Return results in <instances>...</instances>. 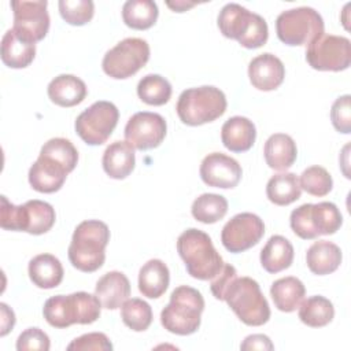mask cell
<instances>
[{
    "instance_id": "cell-1",
    "label": "cell",
    "mask_w": 351,
    "mask_h": 351,
    "mask_svg": "<svg viewBox=\"0 0 351 351\" xmlns=\"http://www.w3.org/2000/svg\"><path fill=\"white\" fill-rule=\"evenodd\" d=\"M110 241L108 226L99 219H86L74 229L69 245L70 263L80 271L99 270L106 261V247Z\"/></svg>"
},
{
    "instance_id": "cell-2",
    "label": "cell",
    "mask_w": 351,
    "mask_h": 351,
    "mask_svg": "<svg viewBox=\"0 0 351 351\" xmlns=\"http://www.w3.org/2000/svg\"><path fill=\"white\" fill-rule=\"evenodd\" d=\"M177 251L188 274L197 280H213L223 267V259L215 250L210 236L195 228L184 230L177 240Z\"/></svg>"
},
{
    "instance_id": "cell-3",
    "label": "cell",
    "mask_w": 351,
    "mask_h": 351,
    "mask_svg": "<svg viewBox=\"0 0 351 351\" xmlns=\"http://www.w3.org/2000/svg\"><path fill=\"white\" fill-rule=\"evenodd\" d=\"M219 32L248 49H255L266 44L269 27L266 21L255 12L248 11L237 3H228L218 14Z\"/></svg>"
},
{
    "instance_id": "cell-4",
    "label": "cell",
    "mask_w": 351,
    "mask_h": 351,
    "mask_svg": "<svg viewBox=\"0 0 351 351\" xmlns=\"http://www.w3.org/2000/svg\"><path fill=\"white\" fill-rule=\"evenodd\" d=\"M204 299L202 293L188 285L177 287L169 304L160 313V322L166 330L180 336L195 333L202 321Z\"/></svg>"
},
{
    "instance_id": "cell-5",
    "label": "cell",
    "mask_w": 351,
    "mask_h": 351,
    "mask_svg": "<svg viewBox=\"0 0 351 351\" xmlns=\"http://www.w3.org/2000/svg\"><path fill=\"white\" fill-rule=\"evenodd\" d=\"M223 302L248 326H261L270 318V307L259 284L251 277H234L223 293Z\"/></svg>"
},
{
    "instance_id": "cell-6",
    "label": "cell",
    "mask_w": 351,
    "mask_h": 351,
    "mask_svg": "<svg viewBox=\"0 0 351 351\" xmlns=\"http://www.w3.org/2000/svg\"><path fill=\"white\" fill-rule=\"evenodd\" d=\"M226 106V96L219 88L203 85L185 89L178 97L176 110L182 123L199 126L223 115Z\"/></svg>"
},
{
    "instance_id": "cell-7",
    "label": "cell",
    "mask_w": 351,
    "mask_h": 351,
    "mask_svg": "<svg viewBox=\"0 0 351 351\" xmlns=\"http://www.w3.org/2000/svg\"><path fill=\"white\" fill-rule=\"evenodd\" d=\"M276 32L287 45H308L324 34V19L311 7L291 8L277 16Z\"/></svg>"
},
{
    "instance_id": "cell-8",
    "label": "cell",
    "mask_w": 351,
    "mask_h": 351,
    "mask_svg": "<svg viewBox=\"0 0 351 351\" xmlns=\"http://www.w3.org/2000/svg\"><path fill=\"white\" fill-rule=\"evenodd\" d=\"M149 59V45L138 37H128L108 49L103 58V71L115 80L134 75Z\"/></svg>"
},
{
    "instance_id": "cell-9",
    "label": "cell",
    "mask_w": 351,
    "mask_h": 351,
    "mask_svg": "<svg viewBox=\"0 0 351 351\" xmlns=\"http://www.w3.org/2000/svg\"><path fill=\"white\" fill-rule=\"evenodd\" d=\"M119 119L117 106L107 100L95 101L75 119L77 134L88 145H100L112 134Z\"/></svg>"
},
{
    "instance_id": "cell-10",
    "label": "cell",
    "mask_w": 351,
    "mask_h": 351,
    "mask_svg": "<svg viewBox=\"0 0 351 351\" xmlns=\"http://www.w3.org/2000/svg\"><path fill=\"white\" fill-rule=\"evenodd\" d=\"M306 60L319 71H341L351 63V43L347 37L322 34L306 49Z\"/></svg>"
},
{
    "instance_id": "cell-11",
    "label": "cell",
    "mask_w": 351,
    "mask_h": 351,
    "mask_svg": "<svg viewBox=\"0 0 351 351\" xmlns=\"http://www.w3.org/2000/svg\"><path fill=\"white\" fill-rule=\"evenodd\" d=\"M265 234L263 221L252 213H240L232 217L221 232L222 245L233 254L256 245Z\"/></svg>"
},
{
    "instance_id": "cell-12",
    "label": "cell",
    "mask_w": 351,
    "mask_h": 351,
    "mask_svg": "<svg viewBox=\"0 0 351 351\" xmlns=\"http://www.w3.org/2000/svg\"><path fill=\"white\" fill-rule=\"evenodd\" d=\"M166 132L167 125L160 114L140 111L129 118L125 126V141L134 149H152L160 145Z\"/></svg>"
},
{
    "instance_id": "cell-13",
    "label": "cell",
    "mask_w": 351,
    "mask_h": 351,
    "mask_svg": "<svg viewBox=\"0 0 351 351\" xmlns=\"http://www.w3.org/2000/svg\"><path fill=\"white\" fill-rule=\"evenodd\" d=\"M48 3L45 0L11 1L14 11L12 29L32 43L41 41L49 30V15L47 11Z\"/></svg>"
},
{
    "instance_id": "cell-14",
    "label": "cell",
    "mask_w": 351,
    "mask_h": 351,
    "mask_svg": "<svg viewBox=\"0 0 351 351\" xmlns=\"http://www.w3.org/2000/svg\"><path fill=\"white\" fill-rule=\"evenodd\" d=\"M199 173L206 185L222 189L234 188L243 176L239 162L222 152L208 154L202 160Z\"/></svg>"
},
{
    "instance_id": "cell-15",
    "label": "cell",
    "mask_w": 351,
    "mask_h": 351,
    "mask_svg": "<svg viewBox=\"0 0 351 351\" xmlns=\"http://www.w3.org/2000/svg\"><path fill=\"white\" fill-rule=\"evenodd\" d=\"M248 77L254 88L265 92L274 90L284 81L285 67L276 55L265 52L250 62Z\"/></svg>"
},
{
    "instance_id": "cell-16",
    "label": "cell",
    "mask_w": 351,
    "mask_h": 351,
    "mask_svg": "<svg viewBox=\"0 0 351 351\" xmlns=\"http://www.w3.org/2000/svg\"><path fill=\"white\" fill-rule=\"evenodd\" d=\"M67 174L69 171L62 165L38 155L37 160L29 169V184L37 192L53 193L63 186Z\"/></svg>"
},
{
    "instance_id": "cell-17",
    "label": "cell",
    "mask_w": 351,
    "mask_h": 351,
    "mask_svg": "<svg viewBox=\"0 0 351 351\" xmlns=\"http://www.w3.org/2000/svg\"><path fill=\"white\" fill-rule=\"evenodd\" d=\"M95 295L99 298L101 307L117 310L126 299H129L130 282L122 271H108L96 282Z\"/></svg>"
},
{
    "instance_id": "cell-18",
    "label": "cell",
    "mask_w": 351,
    "mask_h": 351,
    "mask_svg": "<svg viewBox=\"0 0 351 351\" xmlns=\"http://www.w3.org/2000/svg\"><path fill=\"white\" fill-rule=\"evenodd\" d=\"M256 138V129L252 121L245 117L229 118L221 129V140L225 148L232 152L248 151Z\"/></svg>"
},
{
    "instance_id": "cell-19",
    "label": "cell",
    "mask_w": 351,
    "mask_h": 351,
    "mask_svg": "<svg viewBox=\"0 0 351 351\" xmlns=\"http://www.w3.org/2000/svg\"><path fill=\"white\" fill-rule=\"evenodd\" d=\"M48 97L60 107H73L84 101L88 89L85 82L73 74H60L55 77L47 88Z\"/></svg>"
},
{
    "instance_id": "cell-20",
    "label": "cell",
    "mask_w": 351,
    "mask_h": 351,
    "mask_svg": "<svg viewBox=\"0 0 351 351\" xmlns=\"http://www.w3.org/2000/svg\"><path fill=\"white\" fill-rule=\"evenodd\" d=\"M36 56V44L18 34L14 29L4 33L1 38V60L11 69L27 67Z\"/></svg>"
},
{
    "instance_id": "cell-21",
    "label": "cell",
    "mask_w": 351,
    "mask_h": 351,
    "mask_svg": "<svg viewBox=\"0 0 351 351\" xmlns=\"http://www.w3.org/2000/svg\"><path fill=\"white\" fill-rule=\"evenodd\" d=\"M101 163L107 176L114 180H123L134 169V148L128 141H114L106 148Z\"/></svg>"
},
{
    "instance_id": "cell-22",
    "label": "cell",
    "mask_w": 351,
    "mask_h": 351,
    "mask_svg": "<svg viewBox=\"0 0 351 351\" xmlns=\"http://www.w3.org/2000/svg\"><path fill=\"white\" fill-rule=\"evenodd\" d=\"M263 155L270 169L284 171L289 169L296 160V143L291 136L285 133H274L266 140Z\"/></svg>"
},
{
    "instance_id": "cell-23",
    "label": "cell",
    "mask_w": 351,
    "mask_h": 351,
    "mask_svg": "<svg viewBox=\"0 0 351 351\" xmlns=\"http://www.w3.org/2000/svg\"><path fill=\"white\" fill-rule=\"evenodd\" d=\"M29 277L32 282L43 289L56 288L63 280V266L52 254H40L29 262Z\"/></svg>"
},
{
    "instance_id": "cell-24",
    "label": "cell",
    "mask_w": 351,
    "mask_h": 351,
    "mask_svg": "<svg viewBox=\"0 0 351 351\" xmlns=\"http://www.w3.org/2000/svg\"><path fill=\"white\" fill-rule=\"evenodd\" d=\"M343 259L341 250L332 241L318 240L306 252V262L311 273L317 276L330 274L340 266Z\"/></svg>"
},
{
    "instance_id": "cell-25",
    "label": "cell",
    "mask_w": 351,
    "mask_h": 351,
    "mask_svg": "<svg viewBox=\"0 0 351 351\" xmlns=\"http://www.w3.org/2000/svg\"><path fill=\"white\" fill-rule=\"evenodd\" d=\"M170 282V271L160 259H149L138 271V291L149 299L160 298Z\"/></svg>"
},
{
    "instance_id": "cell-26",
    "label": "cell",
    "mask_w": 351,
    "mask_h": 351,
    "mask_svg": "<svg viewBox=\"0 0 351 351\" xmlns=\"http://www.w3.org/2000/svg\"><path fill=\"white\" fill-rule=\"evenodd\" d=\"M292 261L293 247L288 239L280 234L271 236L261 251V265L271 274L288 269Z\"/></svg>"
},
{
    "instance_id": "cell-27",
    "label": "cell",
    "mask_w": 351,
    "mask_h": 351,
    "mask_svg": "<svg viewBox=\"0 0 351 351\" xmlns=\"http://www.w3.org/2000/svg\"><path fill=\"white\" fill-rule=\"evenodd\" d=\"M304 295L306 288L303 282L293 276L278 278L270 287V296L274 306L284 313L295 311L300 306Z\"/></svg>"
},
{
    "instance_id": "cell-28",
    "label": "cell",
    "mask_w": 351,
    "mask_h": 351,
    "mask_svg": "<svg viewBox=\"0 0 351 351\" xmlns=\"http://www.w3.org/2000/svg\"><path fill=\"white\" fill-rule=\"evenodd\" d=\"M43 315L45 321L53 328H69L73 324H78L77 304L74 295H56L44 303Z\"/></svg>"
},
{
    "instance_id": "cell-29",
    "label": "cell",
    "mask_w": 351,
    "mask_h": 351,
    "mask_svg": "<svg viewBox=\"0 0 351 351\" xmlns=\"http://www.w3.org/2000/svg\"><path fill=\"white\" fill-rule=\"evenodd\" d=\"M302 195L299 178L293 173L274 174L266 185L267 199L277 206H288Z\"/></svg>"
},
{
    "instance_id": "cell-30",
    "label": "cell",
    "mask_w": 351,
    "mask_h": 351,
    "mask_svg": "<svg viewBox=\"0 0 351 351\" xmlns=\"http://www.w3.org/2000/svg\"><path fill=\"white\" fill-rule=\"evenodd\" d=\"M158 15V5L152 0H128L122 7L125 25L136 30H145L154 26Z\"/></svg>"
},
{
    "instance_id": "cell-31",
    "label": "cell",
    "mask_w": 351,
    "mask_h": 351,
    "mask_svg": "<svg viewBox=\"0 0 351 351\" xmlns=\"http://www.w3.org/2000/svg\"><path fill=\"white\" fill-rule=\"evenodd\" d=\"M25 232L30 234H43L51 230L55 223L56 214L53 207L43 200L33 199L25 204Z\"/></svg>"
},
{
    "instance_id": "cell-32",
    "label": "cell",
    "mask_w": 351,
    "mask_h": 351,
    "mask_svg": "<svg viewBox=\"0 0 351 351\" xmlns=\"http://www.w3.org/2000/svg\"><path fill=\"white\" fill-rule=\"evenodd\" d=\"M335 317V307L332 302L321 295L310 296L302 300L299 306L300 321L311 328H321L328 325Z\"/></svg>"
},
{
    "instance_id": "cell-33",
    "label": "cell",
    "mask_w": 351,
    "mask_h": 351,
    "mask_svg": "<svg viewBox=\"0 0 351 351\" xmlns=\"http://www.w3.org/2000/svg\"><path fill=\"white\" fill-rule=\"evenodd\" d=\"M308 215H310L311 228L317 237L322 234L336 233L343 223V217L340 214V210L335 203H330V202H321L317 204L310 203Z\"/></svg>"
},
{
    "instance_id": "cell-34",
    "label": "cell",
    "mask_w": 351,
    "mask_h": 351,
    "mask_svg": "<svg viewBox=\"0 0 351 351\" xmlns=\"http://www.w3.org/2000/svg\"><path fill=\"white\" fill-rule=\"evenodd\" d=\"M191 213L202 223H215L228 213V200L222 195L203 193L193 200Z\"/></svg>"
},
{
    "instance_id": "cell-35",
    "label": "cell",
    "mask_w": 351,
    "mask_h": 351,
    "mask_svg": "<svg viewBox=\"0 0 351 351\" xmlns=\"http://www.w3.org/2000/svg\"><path fill=\"white\" fill-rule=\"evenodd\" d=\"M171 84L159 74H147L137 84V95L149 106H163L171 97Z\"/></svg>"
},
{
    "instance_id": "cell-36",
    "label": "cell",
    "mask_w": 351,
    "mask_h": 351,
    "mask_svg": "<svg viewBox=\"0 0 351 351\" xmlns=\"http://www.w3.org/2000/svg\"><path fill=\"white\" fill-rule=\"evenodd\" d=\"M121 318L132 330L144 332L152 324V308L143 299H126L121 306Z\"/></svg>"
},
{
    "instance_id": "cell-37",
    "label": "cell",
    "mask_w": 351,
    "mask_h": 351,
    "mask_svg": "<svg viewBox=\"0 0 351 351\" xmlns=\"http://www.w3.org/2000/svg\"><path fill=\"white\" fill-rule=\"evenodd\" d=\"M40 155L47 156L62 165L69 173L74 170L78 162V151L73 143L63 137H55L44 143Z\"/></svg>"
},
{
    "instance_id": "cell-38",
    "label": "cell",
    "mask_w": 351,
    "mask_h": 351,
    "mask_svg": "<svg viewBox=\"0 0 351 351\" xmlns=\"http://www.w3.org/2000/svg\"><path fill=\"white\" fill-rule=\"evenodd\" d=\"M299 184L308 195L321 197L332 191L333 180L326 169L321 166H310L300 174Z\"/></svg>"
},
{
    "instance_id": "cell-39",
    "label": "cell",
    "mask_w": 351,
    "mask_h": 351,
    "mask_svg": "<svg viewBox=\"0 0 351 351\" xmlns=\"http://www.w3.org/2000/svg\"><path fill=\"white\" fill-rule=\"evenodd\" d=\"M60 16L73 26H82L88 23L95 14V4L90 0H60Z\"/></svg>"
},
{
    "instance_id": "cell-40",
    "label": "cell",
    "mask_w": 351,
    "mask_h": 351,
    "mask_svg": "<svg viewBox=\"0 0 351 351\" xmlns=\"http://www.w3.org/2000/svg\"><path fill=\"white\" fill-rule=\"evenodd\" d=\"M0 226L4 230L25 232V207L15 206L8 202L7 196H1L0 207Z\"/></svg>"
},
{
    "instance_id": "cell-41",
    "label": "cell",
    "mask_w": 351,
    "mask_h": 351,
    "mask_svg": "<svg viewBox=\"0 0 351 351\" xmlns=\"http://www.w3.org/2000/svg\"><path fill=\"white\" fill-rule=\"evenodd\" d=\"M330 121L333 128L344 134L351 132V96L344 95L335 100L330 108Z\"/></svg>"
},
{
    "instance_id": "cell-42",
    "label": "cell",
    "mask_w": 351,
    "mask_h": 351,
    "mask_svg": "<svg viewBox=\"0 0 351 351\" xmlns=\"http://www.w3.org/2000/svg\"><path fill=\"white\" fill-rule=\"evenodd\" d=\"M69 351H108L112 350L110 339L101 332L85 333L74 339L69 346Z\"/></svg>"
},
{
    "instance_id": "cell-43",
    "label": "cell",
    "mask_w": 351,
    "mask_h": 351,
    "mask_svg": "<svg viewBox=\"0 0 351 351\" xmlns=\"http://www.w3.org/2000/svg\"><path fill=\"white\" fill-rule=\"evenodd\" d=\"M49 347H51L49 337L40 328H27V329H25L18 336V340H16V350L18 351H27V350L48 351Z\"/></svg>"
},
{
    "instance_id": "cell-44",
    "label": "cell",
    "mask_w": 351,
    "mask_h": 351,
    "mask_svg": "<svg viewBox=\"0 0 351 351\" xmlns=\"http://www.w3.org/2000/svg\"><path fill=\"white\" fill-rule=\"evenodd\" d=\"M234 277H237V271L234 266H232L230 263H223L222 270L211 280V285H210L215 299L218 300L223 299V293Z\"/></svg>"
},
{
    "instance_id": "cell-45",
    "label": "cell",
    "mask_w": 351,
    "mask_h": 351,
    "mask_svg": "<svg viewBox=\"0 0 351 351\" xmlns=\"http://www.w3.org/2000/svg\"><path fill=\"white\" fill-rule=\"evenodd\" d=\"M241 350H273L274 346L266 335H250L240 346Z\"/></svg>"
},
{
    "instance_id": "cell-46",
    "label": "cell",
    "mask_w": 351,
    "mask_h": 351,
    "mask_svg": "<svg viewBox=\"0 0 351 351\" xmlns=\"http://www.w3.org/2000/svg\"><path fill=\"white\" fill-rule=\"evenodd\" d=\"M0 310H1V332H0V336H5L15 325V314L5 303H0Z\"/></svg>"
},
{
    "instance_id": "cell-47",
    "label": "cell",
    "mask_w": 351,
    "mask_h": 351,
    "mask_svg": "<svg viewBox=\"0 0 351 351\" xmlns=\"http://www.w3.org/2000/svg\"><path fill=\"white\" fill-rule=\"evenodd\" d=\"M167 7H170L176 12H184L188 8L196 5V1H184V0H177V1H167Z\"/></svg>"
}]
</instances>
